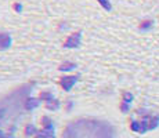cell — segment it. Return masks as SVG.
Listing matches in <instances>:
<instances>
[{
  "label": "cell",
  "mask_w": 159,
  "mask_h": 138,
  "mask_svg": "<svg viewBox=\"0 0 159 138\" xmlns=\"http://www.w3.org/2000/svg\"><path fill=\"white\" fill-rule=\"evenodd\" d=\"M40 98H42V100H43V98H48V101H50L53 97H51V94H50V93H46V91H44V93H42V94H40Z\"/></svg>",
  "instance_id": "15"
},
{
  "label": "cell",
  "mask_w": 159,
  "mask_h": 138,
  "mask_svg": "<svg viewBox=\"0 0 159 138\" xmlns=\"http://www.w3.org/2000/svg\"><path fill=\"white\" fill-rule=\"evenodd\" d=\"M158 120H159V118H152V119H151V122H149V126H148L149 130H154V128L159 124V122H158Z\"/></svg>",
  "instance_id": "12"
},
{
  "label": "cell",
  "mask_w": 159,
  "mask_h": 138,
  "mask_svg": "<svg viewBox=\"0 0 159 138\" xmlns=\"http://www.w3.org/2000/svg\"><path fill=\"white\" fill-rule=\"evenodd\" d=\"M120 109H122V112H125V113H126L127 110H129V104H126V102H122V104H120Z\"/></svg>",
  "instance_id": "14"
},
{
  "label": "cell",
  "mask_w": 159,
  "mask_h": 138,
  "mask_svg": "<svg viewBox=\"0 0 159 138\" xmlns=\"http://www.w3.org/2000/svg\"><path fill=\"white\" fill-rule=\"evenodd\" d=\"M38 105H39L38 100H35V98H29V100L26 101V104H25V108L28 110H32V109H35Z\"/></svg>",
  "instance_id": "6"
},
{
  "label": "cell",
  "mask_w": 159,
  "mask_h": 138,
  "mask_svg": "<svg viewBox=\"0 0 159 138\" xmlns=\"http://www.w3.org/2000/svg\"><path fill=\"white\" fill-rule=\"evenodd\" d=\"M3 115H4V112H3V110H0V120H2V118H3Z\"/></svg>",
  "instance_id": "17"
},
{
  "label": "cell",
  "mask_w": 159,
  "mask_h": 138,
  "mask_svg": "<svg viewBox=\"0 0 159 138\" xmlns=\"http://www.w3.org/2000/svg\"><path fill=\"white\" fill-rule=\"evenodd\" d=\"M80 39H82V32H76L75 35H71L64 43V47L68 48H75L80 46Z\"/></svg>",
  "instance_id": "1"
},
{
  "label": "cell",
  "mask_w": 159,
  "mask_h": 138,
  "mask_svg": "<svg viewBox=\"0 0 159 138\" xmlns=\"http://www.w3.org/2000/svg\"><path fill=\"white\" fill-rule=\"evenodd\" d=\"M152 25H154V22H152L151 20H145V21H141V24L139 25V28L141 30H148L152 28Z\"/></svg>",
  "instance_id": "7"
},
{
  "label": "cell",
  "mask_w": 159,
  "mask_h": 138,
  "mask_svg": "<svg viewBox=\"0 0 159 138\" xmlns=\"http://www.w3.org/2000/svg\"><path fill=\"white\" fill-rule=\"evenodd\" d=\"M79 76H65V78H62L60 80V84L64 87V90L65 91H69L72 88V86L76 83Z\"/></svg>",
  "instance_id": "2"
},
{
  "label": "cell",
  "mask_w": 159,
  "mask_h": 138,
  "mask_svg": "<svg viewBox=\"0 0 159 138\" xmlns=\"http://www.w3.org/2000/svg\"><path fill=\"white\" fill-rule=\"evenodd\" d=\"M0 138H6V137H4V134H3L2 131H0Z\"/></svg>",
  "instance_id": "18"
},
{
  "label": "cell",
  "mask_w": 159,
  "mask_h": 138,
  "mask_svg": "<svg viewBox=\"0 0 159 138\" xmlns=\"http://www.w3.org/2000/svg\"><path fill=\"white\" fill-rule=\"evenodd\" d=\"M42 126H43L44 130H54L53 122H51L50 118H47V116H43V118H42Z\"/></svg>",
  "instance_id": "5"
},
{
  "label": "cell",
  "mask_w": 159,
  "mask_h": 138,
  "mask_svg": "<svg viewBox=\"0 0 159 138\" xmlns=\"http://www.w3.org/2000/svg\"><path fill=\"white\" fill-rule=\"evenodd\" d=\"M14 8H15V10H17V13H20V11H21V8H22V6H21V4H18V3H17V4H14Z\"/></svg>",
  "instance_id": "16"
},
{
  "label": "cell",
  "mask_w": 159,
  "mask_h": 138,
  "mask_svg": "<svg viewBox=\"0 0 159 138\" xmlns=\"http://www.w3.org/2000/svg\"><path fill=\"white\" fill-rule=\"evenodd\" d=\"M33 134H36V127L33 124H28L25 127V136H33Z\"/></svg>",
  "instance_id": "9"
},
{
  "label": "cell",
  "mask_w": 159,
  "mask_h": 138,
  "mask_svg": "<svg viewBox=\"0 0 159 138\" xmlns=\"http://www.w3.org/2000/svg\"><path fill=\"white\" fill-rule=\"evenodd\" d=\"M97 2L100 3V4L104 8H105L107 11H111V8H112V6H111V3L108 2V0H97Z\"/></svg>",
  "instance_id": "10"
},
{
  "label": "cell",
  "mask_w": 159,
  "mask_h": 138,
  "mask_svg": "<svg viewBox=\"0 0 159 138\" xmlns=\"http://www.w3.org/2000/svg\"><path fill=\"white\" fill-rule=\"evenodd\" d=\"M75 68H76V64H73V62H64L58 69H60V70H71V69H75Z\"/></svg>",
  "instance_id": "8"
},
{
  "label": "cell",
  "mask_w": 159,
  "mask_h": 138,
  "mask_svg": "<svg viewBox=\"0 0 159 138\" xmlns=\"http://www.w3.org/2000/svg\"><path fill=\"white\" fill-rule=\"evenodd\" d=\"M46 108L50 109V110H57L58 108H60V101L56 100V98H51L50 101L46 102Z\"/></svg>",
  "instance_id": "4"
},
{
  "label": "cell",
  "mask_w": 159,
  "mask_h": 138,
  "mask_svg": "<svg viewBox=\"0 0 159 138\" xmlns=\"http://www.w3.org/2000/svg\"><path fill=\"white\" fill-rule=\"evenodd\" d=\"M131 101H133V94H130V93H123V102H126V104H130Z\"/></svg>",
  "instance_id": "13"
},
{
  "label": "cell",
  "mask_w": 159,
  "mask_h": 138,
  "mask_svg": "<svg viewBox=\"0 0 159 138\" xmlns=\"http://www.w3.org/2000/svg\"><path fill=\"white\" fill-rule=\"evenodd\" d=\"M130 128L133 131H137V133H140V131H141V123H140V122H133V123L130 124Z\"/></svg>",
  "instance_id": "11"
},
{
  "label": "cell",
  "mask_w": 159,
  "mask_h": 138,
  "mask_svg": "<svg viewBox=\"0 0 159 138\" xmlns=\"http://www.w3.org/2000/svg\"><path fill=\"white\" fill-rule=\"evenodd\" d=\"M11 44V38L7 33H0V50L8 48Z\"/></svg>",
  "instance_id": "3"
}]
</instances>
